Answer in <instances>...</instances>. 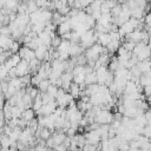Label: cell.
<instances>
[{"instance_id": "obj_19", "label": "cell", "mask_w": 151, "mask_h": 151, "mask_svg": "<svg viewBox=\"0 0 151 151\" xmlns=\"http://www.w3.org/2000/svg\"><path fill=\"white\" fill-rule=\"evenodd\" d=\"M26 4H27V13L28 14L37 12L39 9V6H38L35 0H26Z\"/></svg>"}, {"instance_id": "obj_17", "label": "cell", "mask_w": 151, "mask_h": 151, "mask_svg": "<svg viewBox=\"0 0 151 151\" xmlns=\"http://www.w3.org/2000/svg\"><path fill=\"white\" fill-rule=\"evenodd\" d=\"M83 48H84V47L80 46V45H78L77 42H72V44H71V48H70V55H72V57L79 55V54L81 53Z\"/></svg>"}, {"instance_id": "obj_4", "label": "cell", "mask_w": 151, "mask_h": 151, "mask_svg": "<svg viewBox=\"0 0 151 151\" xmlns=\"http://www.w3.org/2000/svg\"><path fill=\"white\" fill-rule=\"evenodd\" d=\"M58 106H59V105H58L57 99H55V100L53 99L52 101H50V103H47V104H44V105L41 106V109L37 111V114H38V116H50V114H52V113L55 111V109H57Z\"/></svg>"}, {"instance_id": "obj_13", "label": "cell", "mask_w": 151, "mask_h": 151, "mask_svg": "<svg viewBox=\"0 0 151 151\" xmlns=\"http://www.w3.org/2000/svg\"><path fill=\"white\" fill-rule=\"evenodd\" d=\"M71 29H72V26H71V24H70V19L66 20V21H63V22H60V24L58 25V34H59V35H63V34L70 32Z\"/></svg>"}, {"instance_id": "obj_20", "label": "cell", "mask_w": 151, "mask_h": 151, "mask_svg": "<svg viewBox=\"0 0 151 151\" xmlns=\"http://www.w3.org/2000/svg\"><path fill=\"white\" fill-rule=\"evenodd\" d=\"M35 111H34V109L32 107H28V109H26L24 112H22V118L25 119V120H27V122H29V120H32L33 118H34V113Z\"/></svg>"}, {"instance_id": "obj_26", "label": "cell", "mask_w": 151, "mask_h": 151, "mask_svg": "<svg viewBox=\"0 0 151 151\" xmlns=\"http://www.w3.org/2000/svg\"><path fill=\"white\" fill-rule=\"evenodd\" d=\"M94 0H79V5H80V8H86L88 7Z\"/></svg>"}, {"instance_id": "obj_10", "label": "cell", "mask_w": 151, "mask_h": 151, "mask_svg": "<svg viewBox=\"0 0 151 151\" xmlns=\"http://www.w3.org/2000/svg\"><path fill=\"white\" fill-rule=\"evenodd\" d=\"M13 39L9 35H1L0 39V46H1V51H8L13 44Z\"/></svg>"}, {"instance_id": "obj_15", "label": "cell", "mask_w": 151, "mask_h": 151, "mask_svg": "<svg viewBox=\"0 0 151 151\" xmlns=\"http://www.w3.org/2000/svg\"><path fill=\"white\" fill-rule=\"evenodd\" d=\"M68 92L73 96V98H79V97L81 96L83 90L80 88V85H79V84H77V83H74V81H73V83L71 84V86H70Z\"/></svg>"}, {"instance_id": "obj_1", "label": "cell", "mask_w": 151, "mask_h": 151, "mask_svg": "<svg viewBox=\"0 0 151 151\" xmlns=\"http://www.w3.org/2000/svg\"><path fill=\"white\" fill-rule=\"evenodd\" d=\"M101 53H109V50L104 47L101 44H93L91 47H88L85 52V57L88 61H96Z\"/></svg>"}, {"instance_id": "obj_16", "label": "cell", "mask_w": 151, "mask_h": 151, "mask_svg": "<svg viewBox=\"0 0 151 151\" xmlns=\"http://www.w3.org/2000/svg\"><path fill=\"white\" fill-rule=\"evenodd\" d=\"M96 83H98V79H97V72H96V71H92V72L86 73V77H85V84H86V85H92V84H96Z\"/></svg>"}, {"instance_id": "obj_11", "label": "cell", "mask_w": 151, "mask_h": 151, "mask_svg": "<svg viewBox=\"0 0 151 151\" xmlns=\"http://www.w3.org/2000/svg\"><path fill=\"white\" fill-rule=\"evenodd\" d=\"M71 44H72V41H71V40L63 39V40H61V42H60V45L57 47L58 52H59V53H68V54H70Z\"/></svg>"}, {"instance_id": "obj_22", "label": "cell", "mask_w": 151, "mask_h": 151, "mask_svg": "<svg viewBox=\"0 0 151 151\" xmlns=\"http://www.w3.org/2000/svg\"><path fill=\"white\" fill-rule=\"evenodd\" d=\"M58 92H59V86L55 85V84H51V85L48 86V88H47V93L51 94L53 98H57Z\"/></svg>"}, {"instance_id": "obj_25", "label": "cell", "mask_w": 151, "mask_h": 151, "mask_svg": "<svg viewBox=\"0 0 151 151\" xmlns=\"http://www.w3.org/2000/svg\"><path fill=\"white\" fill-rule=\"evenodd\" d=\"M61 40H63L61 37H59V35H54V37L52 38V42H51V44L53 45V47H58V46L60 45Z\"/></svg>"}, {"instance_id": "obj_28", "label": "cell", "mask_w": 151, "mask_h": 151, "mask_svg": "<svg viewBox=\"0 0 151 151\" xmlns=\"http://www.w3.org/2000/svg\"><path fill=\"white\" fill-rule=\"evenodd\" d=\"M76 132H77V129H74V127H70V129H67V131H66V134L67 136H70V137H74L76 136Z\"/></svg>"}, {"instance_id": "obj_30", "label": "cell", "mask_w": 151, "mask_h": 151, "mask_svg": "<svg viewBox=\"0 0 151 151\" xmlns=\"http://www.w3.org/2000/svg\"><path fill=\"white\" fill-rule=\"evenodd\" d=\"M145 117H146L147 124H151V109H149V110L145 111Z\"/></svg>"}, {"instance_id": "obj_14", "label": "cell", "mask_w": 151, "mask_h": 151, "mask_svg": "<svg viewBox=\"0 0 151 151\" xmlns=\"http://www.w3.org/2000/svg\"><path fill=\"white\" fill-rule=\"evenodd\" d=\"M111 40H112V38L109 32H103V33L98 32V42L101 44L103 46H107Z\"/></svg>"}, {"instance_id": "obj_12", "label": "cell", "mask_w": 151, "mask_h": 151, "mask_svg": "<svg viewBox=\"0 0 151 151\" xmlns=\"http://www.w3.org/2000/svg\"><path fill=\"white\" fill-rule=\"evenodd\" d=\"M137 66L142 71V73H151V61L149 59L146 60H139L137 63Z\"/></svg>"}, {"instance_id": "obj_8", "label": "cell", "mask_w": 151, "mask_h": 151, "mask_svg": "<svg viewBox=\"0 0 151 151\" xmlns=\"http://www.w3.org/2000/svg\"><path fill=\"white\" fill-rule=\"evenodd\" d=\"M21 57H20V54L19 53H13L4 64H5V66L7 67V70L9 71L11 68H13V67H17V65L21 61Z\"/></svg>"}, {"instance_id": "obj_23", "label": "cell", "mask_w": 151, "mask_h": 151, "mask_svg": "<svg viewBox=\"0 0 151 151\" xmlns=\"http://www.w3.org/2000/svg\"><path fill=\"white\" fill-rule=\"evenodd\" d=\"M136 44H137V42H133V41H131V40H126V41L123 44V46L125 47L126 51H129V52H133V48H134Z\"/></svg>"}, {"instance_id": "obj_29", "label": "cell", "mask_w": 151, "mask_h": 151, "mask_svg": "<svg viewBox=\"0 0 151 151\" xmlns=\"http://www.w3.org/2000/svg\"><path fill=\"white\" fill-rule=\"evenodd\" d=\"M145 25L147 27H151V12L145 15Z\"/></svg>"}, {"instance_id": "obj_5", "label": "cell", "mask_w": 151, "mask_h": 151, "mask_svg": "<svg viewBox=\"0 0 151 151\" xmlns=\"http://www.w3.org/2000/svg\"><path fill=\"white\" fill-rule=\"evenodd\" d=\"M15 71H17V76H18V77H24V76L28 74L29 71H31L29 61L26 60V59H21V61L17 65Z\"/></svg>"}, {"instance_id": "obj_24", "label": "cell", "mask_w": 151, "mask_h": 151, "mask_svg": "<svg viewBox=\"0 0 151 151\" xmlns=\"http://www.w3.org/2000/svg\"><path fill=\"white\" fill-rule=\"evenodd\" d=\"M122 9H123V7L122 6H118V5H116L112 9H111V14L113 15V18H116V17H118L119 14H120V12H122Z\"/></svg>"}, {"instance_id": "obj_7", "label": "cell", "mask_w": 151, "mask_h": 151, "mask_svg": "<svg viewBox=\"0 0 151 151\" xmlns=\"http://www.w3.org/2000/svg\"><path fill=\"white\" fill-rule=\"evenodd\" d=\"M18 53L20 54V57H21L22 59H26V60H28V61L32 60L33 58H35V51H34L33 48L28 47L27 45L24 46V47H20V50H19Z\"/></svg>"}, {"instance_id": "obj_2", "label": "cell", "mask_w": 151, "mask_h": 151, "mask_svg": "<svg viewBox=\"0 0 151 151\" xmlns=\"http://www.w3.org/2000/svg\"><path fill=\"white\" fill-rule=\"evenodd\" d=\"M101 133H103V130L101 127L99 126L98 129H93V130H90L87 133H85V138H86V143H90V144H98V143H101Z\"/></svg>"}, {"instance_id": "obj_18", "label": "cell", "mask_w": 151, "mask_h": 151, "mask_svg": "<svg viewBox=\"0 0 151 151\" xmlns=\"http://www.w3.org/2000/svg\"><path fill=\"white\" fill-rule=\"evenodd\" d=\"M144 15V7L142 6H136L131 9V17L137 18V19H142Z\"/></svg>"}, {"instance_id": "obj_21", "label": "cell", "mask_w": 151, "mask_h": 151, "mask_svg": "<svg viewBox=\"0 0 151 151\" xmlns=\"http://www.w3.org/2000/svg\"><path fill=\"white\" fill-rule=\"evenodd\" d=\"M51 84H52V83H51L50 79L47 78V79H42V80L40 81V84H39L37 87L39 88L40 92H47V88H48V86H50Z\"/></svg>"}, {"instance_id": "obj_6", "label": "cell", "mask_w": 151, "mask_h": 151, "mask_svg": "<svg viewBox=\"0 0 151 151\" xmlns=\"http://www.w3.org/2000/svg\"><path fill=\"white\" fill-rule=\"evenodd\" d=\"M144 33H145V31H143V29H140V28H136L134 31H132L131 33L126 34L125 37H126V40H131V41H133V42H139V41L143 40Z\"/></svg>"}, {"instance_id": "obj_3", "label": "cell", "mask_w": 151, "mask_h": 151, "mask_svg": "<svg viewBox=\"0 0 151 151\" xmlns=\"http://www.w3.org/2000/svg\"><path fill=\"white\" fill-rule=\"evenodd\" d=\"M113 119H114V116L109 110H106L105 107L96 116V122L99 123L100 125L101 124H111L113 122Z\"/></svg>"}, {"instance_id": "obj_9", "label": "cell", "mask_w": 151, "mask_h": 151, "mask_svg": "<svg viewBox=\"0 0 151 151\" xmlns=\"http://www.w3.org/2000/svg\"><path fill=\"white\" fill-rule=\"evenodd\" d=\"M136 55L138 57V60H146V59H149L151 57V46L149 44H146Z\"/></svg>"}, {"instance_id": "obj_27", "label": "cell", "mask_w": 151, "mask_h": 151, "mask_svg": "<svg viewBox=\"0 0 151 151\" xmlns=\"http://www.w3.org/2000/svg\"><path fill=\"white\" fill-rule=\"evenodd\" d=\"M19 50H20V46H19V42H17V41H14V42L12 44V46H11V48H9V51H11L12 53H18V52H19Z\"/></svg>"}]
</instances>
